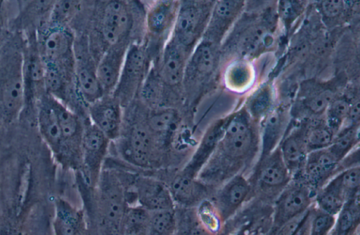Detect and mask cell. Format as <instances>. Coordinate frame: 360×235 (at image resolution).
I'll list each match as a JSON object with an SVG mask.
<instances>
[{"instance_id":"1","label":"cell","mask_w":360,"mask_h":235,"mask_svg":"<svg viewBox=\"0 0 360 235\" xmlns=\"http://www.w3.org/2000/svg\"><path fill=\"white\" fill-rule=\"evenodd\" d=\"M146 5L143 0H83L69 26L86 34L97 63L111 46L142 43Z\"/></svg>"},{"instance_id":"2","label":"cell","mask_w":360,"mask_h":235,"mask_svg":"<svg viewBox=\"0 0 360 235\" xmlns=\"http://www.w3.org/2000/svg\"><path fill=\"white\" fill-rule=\"evenodd\" d=\"M24 107L22 48L6 47L0 55V121H13Z\"/></svg>"},{"instance_id":"3","label":"cell","mask_w":360,"mask_h":235,"mask_svg":"<svg viewBox=\"0 0 360 235\" xmlns=\"http://www.w3.org/2000/svg\"><path fill=\"white\" fill-rule=\"evenodd\" d=\"M93 189L97 225L108 234L120 233L121 222L128 206L126 191L120 177L112 171L102 170Z\"/></svg>"},{"instance_id":"4","label":"cell","mask_w":360,"mask_h":235,"mask_svg":"<svg viewBox=\"0 0 360 235\" xmlns=\"http://www.w3.org/2000/svg\"><path fill=\"white\" fill-rule=\"evenodd\" d=\"M257 142L248 117L245 113H238L225 121L223 134L212 160L221 161V164L236 168L252 155Z\"/></svg>"},{"instance_id":"5","label":"cell","mask_w":360,"mask_h":235,"mask_svg":"<svg viewBox=\"0 0 360 235\" xmlns=\"http://www.w3.org/2000/svg\"><path fill=\"white\" fill-rule=\"evenodd\" d=\"M219 43L202 38L191 53L182 83L183 107H192L199 93L214 73L219 62Z\"/></svg>"},{"instance_id":"6","label":"cell","mask_w":360,"mask_h":235,"mask_svg":"<svg viewBox=\"0 0 360 235\" xmlns=\"http://www.w3.org/2000/svg\"><path fill=\"white\" fill-rule=\"evenodd\" d=\"M180 0H154L146 6L142 43L152 61L161 54L171 37Z\"/></svg>"},{"instance_id":"7","label":"cell","mask_w":360,"mask_h":235,"mask_svg":"<svg viewBox=\"0 0 360 235\" xmlns=\"http://www.w3.org/2000/svg\"><path fill=\"white\" fill-rule=\"evenodd\" d=\"M216 0H180L171 37L191 53L202 39Z\"/></svg>"},{"instance_id":"8","label":"cell","mask_w":360,"mask_h":235,"mask_svg":"<svg viewBox=\"0 0 360 235\" xmlns=\"http://www.w3.org/2000/svg\"><path fill=\"white\" fill-rule=\"evenodd\" d=\"M75 34V88L78 98L87 107L104 94L98 79L97 61L91 52L89 38L83 32Z\"/></svg>"},{"instance_id":"9","label":"cell","mask_w":360,"mask_h":235,"mask_svg":"<svg viewBox=\"0 0 360 235\" xmlns=\"http://www.w3.org/2000/svg\"><path fill=\"white\" fill-rule=\"evenodd\" d=\"M152 63V59L142 43L129 46L117 83L112 95L123 108L137 97Z\"/></svg>"},{"instance_id":"10","label":"cell","mask_w":360,"mask_h":235,"mask_svg":"<svg viewBox=\"0 0 360 235\" xmlns=\"http://www.w3.org/2000/svg\"><path fill=\"white\" fill-rule=\"evenodd\" d=\"M75 34L68 25L43 23L36 29L39 51L44 62H52L73 69Z\"/></svg>"},{"instance_id":"11","label":"cell","mask_w":360,"mask_h":235,"mask_svg":"<svg viewBox=\"0 0 360 235\" xmlns=\"http://www.w3.org/2000/svg\"><path fill=\"white\" fill-rule=\"evenodd\" d=\"M189 53L170 37L160 56L152 61L175 107L183 106L182 83Z\"/></svg>"},{"instance_id":"12","label":"cell","mask_w":360,"mask_h":235,"mask_svg":"<svg viewBox=\"0 0 360 235\" xmlns=\"http://www.w3.org/2000/svg\"><path fill=\"white\" fill-rule=\"evenodd\" d=\"M110 140L87 116L82 140L81 164L78 173L84 183L95 187L107 154Z\"/></svg>"},{"instance_id":"13","label":"cell","mask_w":360,"mask_h":235,"mask_svg":"<svg viewBox=\"0 0 360 235\" xmlns=\"http://www.w3.org/2000/svg\"><path fill=\"white\" fill-rule=\"evenodd\" d=\"M27 33V41L22 47V78L25 107L34 105L46 93L44 88V63L39 51L36 31Z\"/></svg>"},{"instance_id":"14","label":"cell","mask_w":360,"mask_h":235,"mask_svg":"<svg viewBox=\"0 0 360 235\" xmlns=\"http://www.w3.org/2000/svg\"><path fill=\"white\" fill-rule=\"evenodd\" d=\"M124 108L112 95H103L87 106L91 122L110 140H116L121 134Z\"/></svg>"},{"instance_id":"15","label":"cell","mask_w":360,"mask_h":235,"mask_svg":"<svg viewBox=\"0 0 360 235\" xmlns=\"http://www.w3.org/2000/svg\"><path fill=\"white\" fill-rule=\"evenodd\" d=\"M312 196L310 187L295 183L281 194L276 204L274 224L280 228L290 220L308 210Z\"/></svg>"},{"instance_id":"16","label":"cell","mask_w":360,"mask_h":235,"mask_svg":"<svg viewBox=\"0 0 360 235\" xmlns=\"http://www.w3.org/2000/svg\"><path fill=\"white\" fill-rule=\"evenodd\" d=\"M134 194L138 204L148 210L174 209V201L168 186L147 176L135 179Z\"/></svg>"},{"instance_id":"17","label":"cell","mask_w":360,"mask_h":235,"mask_svg":"<svg viewBox=\"0 0 360 235\" xmlns=\"http://www.w3.org/2000/svg\"><path fill=\"white\" fill-rule=\"evenodd\" d=\"M123 41L110 46L97 63V76L104 95L112 94L119 79L129 46Z\"/></svg>"},{"instance_id":"18","label":"cell","mask_w":360,"mask_h":235,"mask_svg":"<svg viewBox=\"0 0 360 235\" xmlns=\"http://www.w3.org/2000/svg\"><path fill=\"white\" fill-rule=\"evenodd\" d=\"M36 108L39 132L58 162L61 153L62 137L50 95L45 93L37 101Z\"/></svg>"},{"instance_id":"19","label":"cell","mask_w":360,"mask_h":235,"mask_svg":"<svg viewBox=\"0 0 360 235\" xmlns=\"http://www.w3.org/2000/svg\"><path fill=\"white\" fill-rule=\"evenodd\" d=\"M245 0H216L202 38L219 43L242 11Z\"/></svg>"},{"instance_id":"20","label":"cell","mask_w":360,"mask_h":235,"mask_svg":"<svg viewBox=\"0 0 360 235\" xmlns=\"http://www.w3.org/2000/svg\"><path fill=\"white\" fill-rule=\"evenodd\" d=\"M249 192V183L243 175L232 177L216 196V208L221 219L226 220L231 216L246 199Z\"/></svg>"},{"instance_id":"21","label":"cell","mask_w":360,"mask_h":235,"mask_svg":"<svg viewBox=\"0 0 360 235\" xmlns=\"http://www.w3.org/2000/svg\"><path fill=\"white\" fill-rule=\"evenodd\" d=\"M54 203L55 214L52 227L55 234H82L88 230L83 210L77 208L61 198L56 199Z\"/></svg>"},{"instance_id":"22","label":"cell","mask_w":360,"mask_h":235,"mask_svg":"<svg viewBox=\"0 0 360 235\" xmlns=\"http://www.w3.org/2000/svg\"><path fill=\"white\" fill-rule=\"evenodd\" d=\"M225 121L213 123L204 134L198 148L181 173L195 178L215 150L223 134Z\"/></svg>"},{"instance_id":"23","label":"cell","mask_w":360,"mask_h":235,"mask_svg":"<svg viewBox=\"0 0 360 235\" xmlns=\"http://www.w3.org/2000/svg\"><path fill=\"white\" fill-rule=\"evenodd\" d=\"M339 163L328 147L309 152L303 168L309 186H322L333 174Z\"/></svg>"},{"instance_id":"24","label":"cell","mask_w":360,"mask_h":235,"mask_svg":"<svg viewBox=\"0 0 360 235\" xmlns=\"http://www.w3.org/2000/svg\"><path fill=\"white\" fill-rule=\"evenodd\" d=\"M56 0H26L13 20L22 32H32L49 20Z\"/></svg>"},{"instance_id":"25","label":"cell","mask_w":360,"mask_h":235,"mask_svg":"<svg viewBox=\"0 0 360 235\" xmlns=\"http://www.w3.org/2000/svg\"><path fill=\"white\" fill-rule=\"evenodd\" d=\"M148 128L156 141L165 140L179 128L181 112L174 107H162L148 109L146 114Z\"/></svg>"},{"instance_id":"26","label":"cell","mask_w":360,"mask_h":235,"mask_svg":"<svg viewBox=\"0 0 360 235\" xmlns=\"http://www.w3.org/2000/svg\"><path fill=\"white\" fill-rule=\"evenodd\" d=\"M136 98L148 109L174 107L169 92L152 63Z\"/></svg>"},{"instance_id":"27","label":"cell","mask_w":360,"mask_h":235,"mask_svg":"<svg viewBox=\"0 0 360 235\" xmlns=\"http://www.w3.org/2000/svg\"><path fill=\"white\" fill-rule=\"evenodd\" d=\"M259 171V183L264 189L285 186L290 173L282 158L279 147L263 159Z\"/></svg>"},{"instance_id":"28","label":"cell","mask_w":360,"mask_h":235,"mask_svg":"<svg viewBox=\"0 0 360 235\" xmlns=\"http://www.w3.org/2000/svg\"><path fill=\"white\" fill-rule=\"evenodd\" d=\"M286 116L280 109H271L264 118L262 128V161L276 147L285 127Z\"/></svg>"},{"instance_id":"29","label":"cell","mask_w":360,"mask_h":235,"mask_svg":"<svg viewBox=\"0 0 360 235\" xmlns=\"http://www.w3.org/2000/svg\"><path fill=\"white\" fill-rule=\"evenodd\" d=\"M282 158L290 173L303 167L308 149L306 142V132L294 131L287 136L279 147Z\"/></svg>"},{"instance_id":"30","label":"cell","mask_w":360,"mask_h":235,"mask_svg":"<svg viewBox=\"0 0 360 235\" xmlns=\"http://www.w3.org/2000/svg\"><path fill=\"white\" fill-rule=\"evenodd\" d=\"M348 199L350 197L338 175L322 187L316 201L320 210L336 215Z\"/></svg>"},{"instance_id":"31","label":"cell","mask_w":360,"mask_h":235,"mask_svg":"<svg viewBox=\"0 0 360 235\" xmlns=\"http://www.w3.org/2000/svg\"><path fill=\"white\" fill-rule=\"evenodd\" d=\"M199 185L195 178L188 177L179 172L175 175L170 185L167 186L174 202L182 206H188L197 199L200 191Z\"/></svg>"},{"instance_id":"32","label":"cell","mask_w":360,"mask_h":235,"mask_svg":"<svg viewBox=\"0 0 360 235\" xmlns=\"http://www.w3.org/2000/svg\"><path fill=\"white\" fill-rule=\"evenodd\" d=\"M149 210L141 206H127L120 229V234H148Z\"/></svg>"},{"instance_id":"33","label":"cell","mask_w":360,"mask_h":235,"mask_svg":"<svg viewBox=\"0 0 360 235\" xmlns=\"http://www.w3.org/2000/svg\"><path fill=\"white\" fill-rule=\"evenodd\" d=\"M358 196L348 199L336 215L334 231L338 234H348L359 224V208Z\"/></svg>"},{"instance_id":"34","label":"cell","mask_w":360,"mask_h":235,"mask_svg":"<svg viewBox=\"0 0 360 235\" xmlns=\"http://www.w3.org/2000/svg\"><path fill=\"white\" fill-rule=\"evenodd\" d=\"M177 229L174 209L149 210L148 234L169 235Z\"/></svg>"},{"instance_id":"35","label":"cell","mask_w":360,"mask_h":235,"mask_svg":"<svg viewBox=\"0 0 360 235\" xmlns=\"http://www.w3.org/2000/svg\"><path fill=\"white\" fill-rule=\"evenodd\" d=\"M254 79L252 67L244 61H236L228 68L225 74L226 85L236 90H243Z\"/></svg>"},{"instance_id":"36","label":"cell","mask_w":360,"mask_h":235,"mask_svg":"<svg viewBox=\"0 0 360 235\" xmlns=\"http://www.w3.org/2000/svg\"><path fill=\"white\" fill-rule=\"evenodd\" d=\"M272 103V90L269 86H264L250 98L248 112L252 119H263L271 110Z\"/></svg>"},{"instance_id":"37","label":"cell","mask_w":360,"mask_h":235,"mask_svg":"<svg viewBox=\"0 0 360 235\" xmlns=\"http://www.w3.org/2000/svg\"><path fill=\"white\" fill-rule=\"evenodd\" d=\"M359 142L358 129L348 128L338 136H335L328 149L340 162Z\"/></svg>"},{"instance_id":"38","label":"cell","mask_w":360,"mask_h":235,"mask_svg":"<svg viewBox=\"0 0 360 235\" xmlns=\"http://www.w3.org/2000/svg\"><path fill=\"white\" fill-rule=\"evenodd\" d=\"M350 104L345 99L333 100L326 112V126L336 133L347 120Z\"/></svg>"},{"instance_id":"39","label":"cell","mask_w":360,"mask_h":235,"mask_svg":"<svg viewBox=\"0 0 360 235\" xmlns=\"http://www.w3.org/2000/svg\"><path fill=\"white\" fill-rule=\"evenodd\" d=\"M83 0H56L49 20L68 25L77 13Z\"/></svg>"},{"instance_id":"40","label":"cell","mask_w":360,"mask_h":235,"mask_svg":"<svg viewBox=\"0 0 360 235\" xmlns=\"http://www.w3.org/2000/svg\"><path fill=\"white\" fill-rule=\"evenodd\" d=\"M335 133L326 126H318L306 132V142L308 152L328 147Z\"/></svg>"},{"instance_id":"41","label":"cell","mask_w":360,"mask_h":235,"mask_svg":"<svg viewBox=\"0 0 360 235\" xmlns=\"http://www.w3.org/2000/svg\"><path fill=\"white\" fill-rule=\"evenodd\" d=\"M309 231L312 235H325L333 230L336 215L319 210L311 217Z\"/></svg>"},{"instance_id":"42","label":"cell","mask_w":360,"mask_h":235,"mask_svg":"<svg viewBox=\"0 0 360 235\" xmlns=\"http://www.w3.org/2000/svg\"><path fill=\"white\" fill-rule=\"evenodd\" d=\"M318 1L321 17L327 22H334L346 14L343 0Z\"/></svg>"},{"instance_id":"43","label":"cell","mask_w":360,"mask_h":235,"mask_svg":"<svg viewBox=\"0 0 360 235\" xmlns=\"http://www.w3.org/2000/svg\"><path fill=\"white\" fill-rule=\"evenodd\" d=\"M308 0H281L279 13L285 23H291L304 11Z\"/></svg>"},{"instance_id":"44","label":"cell","mask_w":360,"mask_h":235,"mask_svg":"<svg viewBox=\"0 0 360 235\" xmlns=\"http://www.w3.org/2000/svg\"><path fill=\"white\" fill-rule=\"evenodd\" d=\"M340 181L350 198L356 196L360 183L359 166L348 168L338 174Z\"/></svg>"},{"instance_id":"45","label":"cell","mask_w":360,"mask_h":235,"mask_svg":"<svg viewBox=\"0 0 360 235\" xmlns=\"http://www.w3.org/2000/svg\"><path fill=\"white\" fill-rule=\"evenodd\" d=\"M333 98V93L330 90H322L310 95L306 100L305 105L311 112L319 114L326 110Z\"/></svg>"},{"instance_id":"46","label":"cell","mask_w":360,"mask_h":235,"mask_svg":"<svg viewBox=\"0 0 360 235\" xmlns=\"http://www.w3.org/2000/svg\"><path fill=\"white\" fill-rule=\"evenodd\" d=\"M343 2L346 13L356 11L359 8V0H343Z\"/></svg>"}]
</instances>
